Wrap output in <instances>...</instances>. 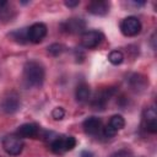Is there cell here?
I'll return each mask as SVG.
<instances>
[{"instance_id": "cell-1", "label": "cell", "mask_w": 157, "mask_h": 157, "mask_svg": "<svg viewBox=\"0 0 157 157\" xmlns=\"http://www.w3.org/2000/svg\"><path fill=\"white\" fill-rule=\"evenodd\" d=\"M45 77L44 66L36 61L31 60L27 61L23 66V81L27 87H39L42 86Z\"/></svg>"}, {"instance_id": "cell-2", "label": "cell", "mask_w": 157, "mask_h": 157, "mask_svg": "<svg viewBox=\"0 0 157 157\" xmlns=\"http://www.w3.org/2000/svg\"><path fill=\"white\" fill-rule=\"evenodd\" d=\"M75 146H76V139L74 136H58L50 142L49 147L54 153L61 155L74 150Z\"/></svg>"}, {"instance_id": "cell-3", "label": "cell", "mask_w": 157, "mask_h": 157, "mask_svg": "<svg viewBox=\"0 0 157 157\" xmlns=\"http://www.w3.org/2000/svg\"><path fill=\"white\" fill-rule=\"evenodd\" d=\"M141 22L137 17L135 16H129V17H125L121 22H120V31L124 36L126 37H134V36H137L140 32H141Z\"/></svg>"}, {"instance_id": "cell-4", "label": "cell", "mask_w": 157, "mask_h": 157, "mask_svg": "<svg viewBox=\"0 0 157 157\" xmlns=\"http://www.w3.org/2000/svg\"><path fill=\"white\" fill-rule=\"evenodd\" d=\"M104 39V34L101 31L92 29V31H86L81 36V44L86 49H93L98 47Z\"/></svg>"}, {"instance_id": "cell-5", "label": "cell", "mask_w": 157, "mask_h": 157, "mask_svg": "<svg viewBox=\"0 0 157 157\" xmlns=\"http://www.w3.org/2000/svg\"><path fill=\"white\" fill-rule=\"evenodd\" d=\"M23 141L17 136H5L2 140V148L10 156H18L23 150Z\"/></svg>"}, {"instance_id": "cell-6", "label": "cell", "mask_w": 157, "mask_h": 157, "mask_svg": "<svg viewBox=\"0 0 157 157\" xmlns=\"http://www.w3.org/2000/svg\"><path fill=\"white\" fill-rule=\"evenodd\" d=\"M47 26L42 22H36L27 28V39L31 43H40L47 36Z\"/></svg>"}, {"instance_id": "cell-7", "label": "cell", "mask_w": 157, "mask_h": 157, "mask_svg": "<svg viewBox=\"0 0 157 157\" xmlns=\"http://www.w3.org/2000/svg\"><path fill=\"white\" fill-rule=\"evenodd\" d=\"M142 128L150 134L157 132V112L153 107H148L142 113Z\"/></svg>"}, {"instance_id": "cell-8", "label": "cell", "mask_w": 157, "mask_h": 157, "mask_svg": "<svg viewBox=\"0 0 157 157\" xmlns=\"http://www.w3.org/2000/svg\"><path fill=\"white\" fill-rule=\"evenodd\" d=\"M115 93V90L109 87V88H105V90H101L99 92L96 93V96L93 97L91 104H92V108L96 109V110H103L104 107L107 105L108 101L110 99V97Z\"/></svg>"}, {"instance_id": "cell-9", "label": "cell", "mask_w": 157, "mask_h": 157, "mask_svg": "<svg viewBox=\"0 0 157 157\" xmlns=\"http://www.w3.org/2000/svg\"><path fill=\"white\" fill-rule=\"evenodd\" d=\"M60 27L66 33H83L86 28V22L82 18H69L64 21Z\"/></svg>"}, {"instance_id": "cell-10", "label": "cell", "mask_w": 157, "mask_h": 157, "mask_svg": "<svg viewBox=\"0 0 157 157\" xmlns=\"http://www.w3.org/2000/svg\"><path fill=\"white\" fill-rule=\"evenodd\" d=\"M39 135V126L34 123H26L18 126L16 130V136L20 139H33Z\"/></svg>"}, {"instance_id": "cell-11", "label": "cell", "mask_w": 157, "mask_h": 157, "mask_svg": "<svg viewBox=\"0 0 157 157\" xmlns=\"http://www.w3.org/2000/svg\"><path fill=\"white\" fill-rule=\"evenodd\" d=\"M109 2L104 0H93L87 5V11L94 16H104L109 12Z\"/></svg>"}, {"instance_id": "cell-12", "label": "cell", "mask_w": 157, "mask_h": 157, "mask_svg": "<svg viewBox=\"0 0 157 157\" xmlns=\"http://www.w3.org/2000/svg\"><path fill=\"white\" fill-rule=\"evenodd\" d=\"M83 131L88 135H97L102 130V120L98 117H88L82 123Z\"/></svg>"}, {"instance_id": "cell-13", "label": "cell", "mask_w": 157, "mask_h": 157, "mask_svg": "<svg viewBox=\"0 0 157 157\" xmlns=\"http://www.w3.org/2000/svg\"><path fill=\"white\" fill-rule=\"evenodd\" d=\"M20 104H21L20 97H18L15 92H11L7 97H5V98L2 99L1 107H2V110H4V112L12 114V113H15V112L18 110Z\"/></svg>"}, {"instance_id": "cell-14", "label": "cell", "mask_w": 157, "mask_h": 157, "mask_svg": "<svg viewBox=\"0 0 157 157\" xmlns=\"http://www.w3.org/2000/svg\"><path fill=\"white\" fill-rule=\"evenodd\" d=\"M75 97L78 102H87L91 97V90L90 86L86 83H80L75 90Z\"/></svg>"}, {"instance_id": "cell-15", "label": "cell", "mask_w": 157, "mask_h": 157, "mask_svg": "<svg viewBox=\"0 0 157 157\" xmlns=\"http://www.w3.org/2000/svg\"><path fill=\"white\" fill-rule=\"evenodd\" d=\"M130 85L135 90H144L146 87V85H148V81L142 75L135 74V75H132L130 77Z\"/></svg>"}, {"instance_id": "cell-16", "label": "cell", "mask_w": 157, "mask_h": 157, "mask_svg": "<svg viewBox=\"0 0 157 157\" xmlns=\"http://www.w3.org/2000/svg\"><path fill=\"white\" fill-rule=\"evenodd\" d=\"M108 125H110L115 131H119L125 126V120L120 114H115L109 119Z\"/></svg>"}, {"instance_id": "cell-17", "label": "cell", "mask_w": 157, "mask_h": 157, "mask_svg": "<svg viewBox=\"0 0 157 157\" xmlns=\"http://www.w3.org/2000/svg\"><path fill=\"white\" fill-rule=\"evenodd\" d=\"M108 60L112 65H120L124 61V54L120 50H112L108 54Z\"/></svg>"}, {"instance_id": "cell-18", "label": "cell", "mask_w": 157, "mask_h": 157, "mask_svg": "<svg viewBox=\"0 0 157 157\" xmlns=\"http://www.w3.org/2000/svg\"><path fill=\"white\" fill-rule=\"evenodd\" d=\"M65 49H66L65 45L59 44V43H54V44H52V45L48 47V53H49L50 55H53V56H58V55H60L61 53H64Z\"/></svg>"}, {"instance_id": "cell-19", "label": "cell", "mask_w": 157, "mask_h": 157, "mask_svg": "<svg viewBox=\"0 0 157 157\" xmlns=\"http://www.w3.org/2000/svg\"><path fill=\"white\" fill-rule=\"evenodd\" d=\"M11 37L13 39H16L18 43H25L27 39V28H22V29H18V31H15L11 33Z\"/></svg>"}, {"instance_id": "cell-20", "label": "cell", "mask_w": 157, "mask_h": 157, "mask_svg": "<svg viewBox=\"0 0 157 157\" xmlns=\"http://www.w3.org/2000/svg\"><path fill=\"white\" fill-rule=\"evenodd\" d=\"M65 115V110L61 108V107H56L52 110V117L55 119V120H61Z\"/></svg>"}, {"instance_id": "cell-21", "label": "cell", "mask_w": 157, "mask_h": 157, "mask_svg": "<svg viewBox=\"0 0 157 157\" xmlns=\"http://www.w3.org/2000/svg\"><path fill=\"white\" fill-rule=\"evenodd\" d=\"M102 132H103V135H104L105 137H108V139H109V137H114V136L117 135V132H118V131H115L110 125H108V124H107V125L102 129Z\"/></svg>"}, {"instance_id": "cell-22", "label": "cell", "mask_w": 157, "mask_h": 157, "mask_svg": "<svg viewBox=\"0 0 157 157\" xmlns=\"http://www.w3.org/2000/svg\"><path fill=\"white\" fill-rule=\"evenodd\" d=\"M110 157H131V152L128 150H120V151L113 153Z\"/></svg>"}, {"instance_id": "cell-23", "label": "cell", "mask_w": 157, "mask_h": 157, "mask_svg": "<svg viewBox=\"0 0 157 157\" xmlns=\"http://www.w3.org/2000/svg\"><path fill=\"white\" fill-rule=\"evenodd\" d=\"M64 4H65V6H67V7H75V6H77V5L80 4V1H78V0H66Z\"/></svg>"}, {"instance_id": "cell-24", "label": "cell", "mask_w": 157, "mask_h": 157, "mask_svg": "<svg viewBox=\"0 0 157 157\" xmlns=\"http://www.w3.org/2000/svg\"><path fill=\"white\" fill-rule=\"evenodd\" d=\"M80 157H93V153L90 152V151H82L81 155H80Z\"/></svg>"}, {"instance_id": "cell-25", "label": "cell", "mask_w": 157, "mask_h": 157, "mask_svg": "<svg viewBox=\"0 0 157 157\" xmlns=\"http://www.w3.org/2000/svg\"><path fill=\"white\" fill-rule=\"evenodd\" d=\"M6 4H7V1H5V0H0V10H1L4 6H6Z\"/></svg>"}]
</instances>
